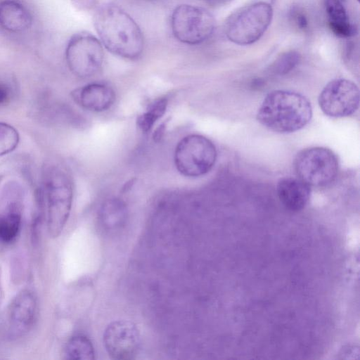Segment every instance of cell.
I'll return each instance as SVG.
<instances>
[{
    "label": "cell",
    "mask_w": 360,
    "mask_h": 360,
    "mask_svg": "<svg viewBox=\"0 0 360 360\" xmlns=\"http://www.w3.org/2000/svg\"><path fill=\"white\" fill-rule=\"evenodd\" d=\"M215 27L214 16L200 6L182 4L172 14V33L184 44L196 45L204 42L212 35Z\"/></svg>",
    "instance_id": "cell-6"
},
{
    "label": "cell",
    "mask_w": 360,
    "mask_h": 360,
    "mask_svg": "<svg viewBox=\"0 0 360 360\" xmlns=\"http://www.w3.org/2000/svg\"><path fill=\"white\" fill-rule=\"evenodd\" d=\"M76 3L82 4V1H84V0H74Z\"/></svg>",
    "instance_id": "cell-25"
},
{
    "label": "cell",
    "mask_w": 360,
    "mask_h": 360,
    "mask_svg": "<svg viewBox=\"0 0 360 360\" xmlns=\"http://www.w3.org/2000/svg\"><path fill=\"white\" fill-rule=\"evenodd\" d=\"M312 108L301 94L275 90L266 95L258 109L257 120L270 130L291 133L304 127L311 120Z\"/></svg>",
    "instance_id": "cell-2"
},
{
    "label": "cell",
    "mask_w": 360,
    "mask_h": 360,
    "mask_svg": "<svg viewBox=\"0 0 360 360\" xmlns=\"http://www.w3.org/2000/svg\"><path fill=\"white\" fill-rule=\"evenodd\" d=\"M94 25L101 44L114 55L134 60L142 54V32L120 6L111 3L98 6L94 15Z\"/></svg>",
    "instance_id": "cell-1"
},
{
    "label": "cell",
    "mask_w": 360,
    "mask_h": 360,
    "mask_svg": "<svg viewBox=\"0 0 360 360\" xmlns=\"http://www.w3.org/2000/svg\"><path fill=\"white\" fill-rule=\"evenodd\" d=\"M32 23L29 10L15 0H4L0 3V26L11 32L27 30Z\"/></svg>",
    "instance_id": "cell-14"
},
{
    "label": "cell",
    "mask_w": 360,
    "mask_h": 360,
    "mask_svg": "<svg viewBox=\"0 0 360 360\" xmlns=\"http://www.w3.org/2000/svg\"><path fill=\"white\" fill-rule=\"evenodd\" d=\"M318 101L321 110L326 115L347 117L359 108V88L355 83L347 79H335L324 86Z\"/></svg>",
    "instance_id": "cell-9"
},
{
    "label": "cell",
    "mask_w": 360,
    "mask_h": 360,
    "mask_svg": "<svg viewBox=\"0 0 360 360\" xmlns=\"http://www.w3.org/2000/svg\"><path fill=\"white\" fill-rule=\"evenodd\" d=\"M19 140L18 132L13 127L0 122V157L14 150Z\"/></svg>",
    "instance_id": "cell-21"
},
{
    "label": "cell",
    "mask_w": 360,
    "mask_h": 360,
    "mask_svg": "<svg viewBox=\"0 0 360 360\" xmlns=\"http://www.w3.org/2000/svg\"><path fill=\"white\" fill-rule=\"evenodd\" d=\"M357 1H359V0H357Z\"/></svg>",
    "instance_id": "cell-26"
},
{
    "label": "cell",
    "mask_w": 360,
    "mask_h": 360,
    "mask_svg": "<svg viewBox=\"0 0 360 360\" xmlns=\"http://www.w3.org/2000/svg\"><path fill=\"white\" fill-rule=\"evenodd\" d=\"M278 197L283 205L290 211H300L307 204L310 186L295 177H283L276 185Z\"/></svg>",
    "instance_id": "cell-13"
},
{
    "label": "cell",
    "mask_w": 360,
    "mask_h": 360,
    "mask_svg": "<svg viewBox=\"0 0 360 360\" xmlns=\"http://www.w3.org/2000/svg\"><path fill=\"white\" fill-rule=\"evenodd\" d=\"M42 179L39 189L46 210L48 233L56 238L62 233L70 213L72 184L65 171L53 165L45 166Z\"/></svg>",
    "instance_id": "cell-3"
},
{
    "label": "cell",
    "mask_w": 360,
    "mask_h": 360,
    "mask_svg": "<svg viewBox=\"0 0 360 360\" xmlns=\"http://www.w3.org/2000/svg\"><path fill=\"white\" fill-rule=\"evenodd\" d=\"M205 1L212 4H219L221 3H224L227 0H205Z\"/></svg>",
    "instance_id": "cell-24"
},
{
    "label": "cell",
    "mask_w": 360,
    "mask_h": 360,
    "mask_svg": "<svg viewBox=\"0 0 360 360\" xmlns=\"http://www.w3.org/2000/svg\"><path fill=\"white\" fill-rule=\"evenodd\" d=\"M65 356L68 359H94V349L90 340L83 335L71 337L65 347Z\"/></svg>",
    "instance_id": "cell-17"
},
{
    "label": "cell",
    "mask_w": 360,
    "mask_h": 360,
    "mask_svg": "<svg viewBox=\"0 0 360 360\" xmlns=\"http://www.w3.org/2000/svg\"><path fill=\"white\" fill-rule=\"evenodd\" d=\"M71 96L80 107L97 112L108 110L116 98L113 89L102 83H91L77 88L71 92Z\"/></svg>",
    "instance_id": "cell-12"
},
{
    "label": "cell",
    "mask_w": 360,
    "mask_h": 360,
    "mask_svg": "<svg viewBox=\"0 0 360 360\" xmlns=\"http://www.w3.org/2000/svg\"><path fill=\"white\" fill-rule=\"evenodd\" d=\"M168 100L161 97L151 102L146 111L140 115L136 120L138 127L144 133L149 131L155 122L165 113Z\"/></svg>",
    "instance_id": "cell-18"
},
{
    "label": "cell",
    "mask_w": 360,
    "mask_h": 360,
    "mask_svg": "<svg viewBox=\"0 0 360 360\" xmlns=\"http://www.w3.org/2000/svg\"><path fill=\"white\" fill-rule=\"evenodd\" d=\"M300 54L296 51H288L278 56L270 65L269 72L276 75H283L292 71L300 63Z\"/></svg>",
    "instance_id": "cell-20"
},
{
    "label": "cell",
    "mask_w": 360,
    "mask_h": 360,
    "mask_svg": "<svg viewBox=\"0 0 360 360\" xmlns=\"http://www.w3.org/2000/svg\"><path fill=\"white\" fill-rule=\"evenodd\" d=\"M100 214L103 222L105 225H119L126 218L127 207L120 199L110 198L107 200L102 205Z\"/></svg>",
    "instance_id": "cell-19"
},
{
    "label": "cell",
    "mask_w": 360,
    "mask_h": 360,
    "mask_svg": "<svg viewBox=\"0 0 360 360\" xmlns=\"http://www.w3.org/2000/svg\"><path fill=\"white\" fill-rule=\"evenodd\" d=\"M217 149L208 138L189 134L181 139L174 151L178 172L187 177H198L208 173L217 160Z\"/></svg>",
    "instance_id": "cell-4"
},
{
    "label": "cell",
    "mask_w": 360,
    "mask_h": 360,
    "mask_svg": "<svg viewBox=\"0 0 360 360\" xmlns=\"http://www.w3.org/2000/svg\"><path fill=\"white\" fill-rule=\"evenodd\" d=\"M272 18L273 9L269 4L255 3L230 18L226 26V35L238 45L253 44L264 34Z\"/></svg>",
    "instance_id": "cell-7"
},
{
    "label": "cell",
    "mask_w": 360,
    "mask_h": 360,
    "mask_svg": "<svg viewBox=\"0 0 360 360\" xmlns=\"http://www.w3.org/2000/svg\"><path fill=\"white\" fill-rule=\"evenodd\" d=\"M141 337L137 326L128 320L111 322L103 333L104 347L114 359H132L138 354Z\"/></svg>",
    "instance_id": "cell-10"
},
{
    "label": "cell",
    "mask_w": 360,
    "mask_h": 360,
    "mask_svg": "<svg viewBox=\"0 0 360 360\" xmlns=\"http://www.w3.org/2000/svg\"><path fill=\"white\" fill-rule=\"evenodd\" d=\"M22 223L20 207L16 202H11L5 212L0 213V242L11 243L19 234Z\"/></svg>",
    "instance_id": "cell-16"
},
{
    "label": "cell",
    "mask_w": 360,
    "mask_h": 360,
    "mask_svg": "<svg viewBox=\"0 0 360 360\" xmlns=\"http://www.w3.org/2000/svg\"><path fill=\"white\" fill-rule=\"evenodd\" d=\"M37 311V299L30 290H22L12 300L8 309L11 333L22 335L31 328Z\"/></svg>",
    "instance_id": "cell-11"
},
{
    "label": "cell",
    "mask_w": 360,
    "mask_h": 360,
    "mask_svg": "<svg viewBox=\"0 0 360 360\" xmlns=\"http://www.w3.org/2000/svg\"><path fill=\"white\" fill-rule=\"evenodd\" d=\"M65 58L70 70L77 77L89 78L101 68L104 53L101 42L88 32H80L70 39Z\"/></svg>",
    "instance_id": "cell-8"
},
{
    "label": "cell",
    "mask_w": 360,
    "mask_h": 360,
    "mask_svg": "<svg viewBox=\"0 0 360 360\" xmlns=\"http://www.w3.org/2000/svg\"><path fill=\"white\" fill-rule=\"evenodd\" d=\"M325 7L329 27L335 35L349 38L356 34L357 28L349 20L345 0H325Z\"/></svg>",
    "instance_id": "cell-15"
},
{
    "label": "cell",
    "mask_w": 360,
    "mask_h": 360,
    "mask_svg": "<svg viewBox=\"0 0 360 360\" xmlns=\"http://www.w3.org/2000/svg\"><path fill=\"white\" fill-rule=\"evenodd\" d=\"M290 18L299 29L304 30L308 27L307 18L300 8H292L290 11Z\"/></svg>",
    "instance_id": "cell-22"
},
{
    "label": "cell",
    "mask_w": 360,
    "mask_h": 360,
    "mask_svg": "<svg viewBox=\"0 0 360 360\" xmlns=\"http://www.w3.org/2000/svg\"><path fill=\"white\" fill-rule=\"evenodd\" d=\"M12 96V89L4 82L0 81V106L7 104Z\"/></svg>",
    "instance_id": "cell-23"
},
{
    "label": "cell",
    "mask_w": 360,
    "mask_h": 360,
    "mask_svg": "<svg viewBox=\"0 0 360 360\" xmlns=\"http://www.w3.org/2000/svg\"><path fill=\"white\" fill-rule=\"evenodd\" d=\"M294 168L299 179L309 186H325L336 179L339 161L331 150L324 147H311L297 154Z\"/></svg>",
    "instance_id": "cell-5"
}]
</instances>
